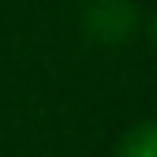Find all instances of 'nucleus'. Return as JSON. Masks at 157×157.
<instances>
[{
    "label": "nucleus",
    "mask_w": 157,
    "mask_h": 157,
    "mask_svg": "<svg viewBox=\"0 0 157 157\" xmlns=\"http://www.w3.org/2000/svg\"><path fill=\"white\" fill-rule=\"evenodd\" d=\"M82 26L94 41L101 45H120L131 41L139 30V11L131 0H90V8L82 15Z\"/></svg>",
    "instance_id": "nucleus-1"
},
{
    "label": "nucleus",
    "mask_w": 157,
    "mask_h": 157,
    "mask_svg": "<svg viewBox=\"0 0 157 157\" xmlns=\"http://www.w3.org/2000/svg\"><path fill=\"white\" fill-rule=\"evenodd\" d=\"M116 157H157V120L135 124L124 139H120Z\"/></svg>",
    "instance_id": "nucleus-2"
},
{
    "label": "nucleus",
    "mask_w": 157,
    "mask_h": 157,
    "mask_svg": "<svg viewBox=\"0 0 157 157\" xmlns=\"http://www.w3.org/2000/svg\"><path fill=\"white\" fill-rule=\"evenodd\" d=\"M153 34H157V19H153Z\"/></svg>",
    "instance_id": "nucleus-3"
}]
</instances>
